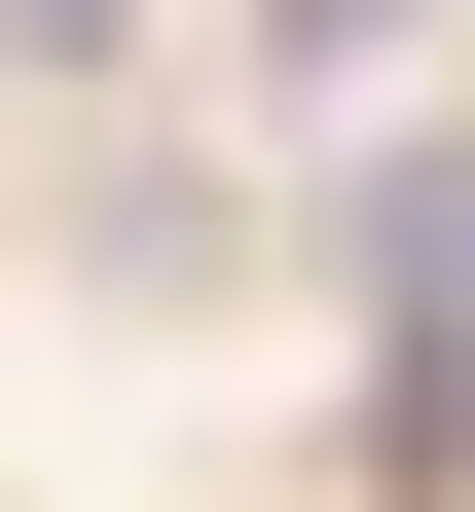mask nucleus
Here are the masks:
<instances>
[{
	"instance_id": "nucleus-1",
	"label": "nucleus",
	"mask_w": 475,
	"mask_h": 512,
	"mask_svg": "<svg viewBox=\"0 0 475 512\" xmlns=\"http://www.w3.org/2000/svg\"><path fill=\"white\" fill-rule=\"evenodd\" d=\"M366 37H402V0H256V74H293V110H329V74H366Z\"/></svg>"
},
{
	"instance_id": "nucleus-2",
	"label": "nucleus",
	"mask_w": 475,
	"mask_h": 512,
	"mask_svg": "<svg viewBox=\"0 0 475 512\" xmlns=\"http://www.w3.org/2000/svg\"><path fill=\"white\" fill-rule=\"evenodd\" d=\"M0 37H110V0H0Z\"/></svg>"
}]
</instances>
